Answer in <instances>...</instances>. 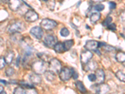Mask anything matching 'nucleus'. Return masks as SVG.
Wrapping results in <instances>:
<instances>
[{"label": "nucleus", "mask_w": 125, "mask_h": 94, "mask_svg": "<svg viewBox=\"0 0 125 94\" xmlns=\"http://www.w3.org/2000/svg\"><path fill=\"white\" fill-rule=\"evenodd\" d=\"M37 56L41 61H44V62H48V61H49V59H50L49 55L46 54V53H43H43H42V52H40V53H37Z\"/></svg>", "instance_id": "4be33fe9"}, {"label": "nucleus", "mask_w": 125, "mask_h": 94, "mask_svg": "<svg viewBox=\"0 0 125 94\" xmlns=\"http://www.w3.org/2000/svg\"><path fill=\"white\" fill-rule=\"evenodd\" d=\"M117 94L116 93H113V94Z\"/></svg>", "instance_id": "49530a36"}, {"label": "nucleus", "mask_w": 125, "mask_h": 94, "mask_svg": "<svg viewBox=\"0 0 125 94\" xmlns=\"http://www.w3.org/2000/svg\"><path fill=\"white\" fill-rule=\"evenodd\" d=\"M72 77L74 79H77L78 78V73L76 71L74 70V69H73V74H72Z\"/></svg>", "instance_id": "4c0bfd02"}, {"label": "nucleus", "mask_w": 125, "mask_h": 94, "mask_svg": "<svg viewBox=\"0 0 125 94\" xmlns=\"http://www.w3.org/2000/svg\"><path fill=\"white\" fill-rule=\"evenodd\" d=\"M123 65L125 66V62H123Z\"/></svg>", "instance_id": "a18cd8bd"}, {"label": "nucleus", "mask_w": 125, "mask_h": 94, "mask_svg": "<svg viewBox=\"0 0 125 94\" xmlns=\"http://www.w3.org/2000/svg\"><path fill=\"white\" fill-rule=\"evenodd\" d=\"M9 0H1V2H3V3H8Z\"/></svg>", "instance_id": "79ce46f5"}, {"label": "nucleus", "mask_w": 125, "mask_h": 94, "mask_svg": "<svg viewBox=\"0 0 125 94\" xmlns=\"http://www.w3.org/2000/svg\"><path fill=\"white\" fill-rule=\"evenodd\" d=\"M96 82L97 84H101V83H103L104 80H105V74L103 70L102 69H98L96 71Z\"/></svg>", "instance_id": "ddd939ff"}, {"label": "nucleus", "mask_w": 125, "mask_h": 94, "mask_svg": "<svg viewBox=\"0 0 125 94\" xmlns=\"http://www.w3.org/2000/svg\"><path fill=\"white\" fill-rule=\"evenodd\" d=\"M102 48L104 50H105L106 51H108V52H109V51H113L116 50L115 47L111 45H108L106 44H105L103 47H102Z\"/></svg>", "instance_id": "bb28decb"}, {"label": "nucleus", "mask_w": 125, "mask_h": 94, "mask_svg": "<svg viewBox=\"0 0 125 94\" xmlns=\"http://www.w3.org/2000/svg\"><path fill=\"white\" fill-rule=\"evenodd\" d=\"M119 18H120V20H121L122 22H125V10L121 13Z\"/></svg>", "instance_id": "58836bf2"}, {"label": "nucleus", "mask_w": 125, "mask_h": 94, "mask_svg": "<svg viewBox=\"0 0 125 94\" xmlns=\"http://www.w3.org/2000/svg\"><path fill=\"white\" fill-rule=\"evenodd\" d=\"M88 79H89L91 82H95L96 79V75L93 74V73H91V74H90L88 75Z\"/></svg>", "instance_id": "c9c22d12"}, {"label": "nucleus", "mask_w": 125, "mask_h": 94, "mask_svg": "<svg viewBox=\"0 0 125 94\" xmlns=\"http://www.w3.org/2000/svg\"><path fill=\"white\" fill-rule=\"evenodd\" d=\"M53 48L56 53H64L66 51L64 45H63V43H61V42H57L53 47Z\"/></svg>", "instance_id": "f3484780"}, {"label": "nucleus", "mask_w": 125, "mask_h": 94, "mask_svg": "<svg viewBox=\"0 0 125 94\" xmlns=\"http://www.w3.org/2000/svg\"><path fill=\"white\" fill-rule=\"evenodd\" d=\"M104 9V5L103 4H98L94 6V10L98 12H100Z\"/></svg>", "instance_id": "c756f323"}, {"label": "nucleus", "mask_w": 125, "mask_h": 94, "mask_svg": "<svg viewBox=\"0 0 125 94\" xmlns=\"http://www.w3.org/2000/svg\"><path fill=\"white\" fill-rule=\"evenodd\" d=\"M100 18H101V14H100V12H96L93 13L90 17V22L92 23H95L100 20Z\"/></svg>", "instance_id": "a211bd4d"}, {"label": "nucleus", "mask_w": 125, "mask_h": 94, "mask_svg": "<svg viewBox=\"0 0 125 94\" xmlns=\"http://www.w3.org/2000/svg\"><path fill=\"white\" fill-rule=\"evenodd\" d=\"M6 61L4 57H0V70L3 69L6 65Z\"/></svg>", "instance_id": "72a5a7b5"}, {"label": "nucleus", "mask_w": 125, "mask_h": 94, "mask_svg": "<svg viewBox=\"0 0 125 94\" xmlns=\"http://www.w3.org/2000/svg\"><path fill=\"white\" fill-rule=\"evenodd\" d=\"M57 24H58V23L54 20L48 18L43 19L40 23L41 28L44 29L46 30H52L56 26Z\"/></svg>", "instance_id": "20e7f679"}, {"label": "nucleus", "mask_w": 125, "mask_h": 94, "mask_svg": "<svg viewBox=\"0 0 125 94\" xmlns=\"http://www.w3.org/2000/svg\"><path fill=\"white\" fill-rule=\"evenodd\" d=\"M116 60L119 63H123L125 61V53L123 51H119L116 54Z\"/></svg>", "instance_id": "aec40b11"}, {"label": "nucleus", "mask_w": 125, "mask_h": 94, "mask_svg": "<svg viewBox=\"0 0 125 94\" xmlns=\"http://www.w3.org/2000/svg\"><path fill=\"white\" fill-rule=\"evenodd\" d=\"M38 14L33 10H29L24 14V19L28 22H34L38 20Z\"/></svg>", "instance_id": "6e6552de"}, {"label": "nucleus", "mask_w": 125, "mask_h": 94, "mask_svg": "<svg viewBox=\"0 0 125 94\" xmlns=\"http://www.w3.org/2000/svg\"><path fill=\"white\" fill-rule=\"evenodd\" d=\"M112 18L111 16H107L106 18V19L103 21V22L102 23V24L104 26H105V27H107L109 24H111V22H112Z\"/></svg>", "instance_id": "cd10ccee"}, {"label": "nucleus", "mask_w": 125, "mask_h": 94, "mask_svg": "<svg viewBox=\"0 0 125 94\" xmlns=\"http://www.w3.org/2000/svg\"><path fill=\"white\" fill-rule=\"evenodd\" d=\"M93 53H91V51L89 50H86L83 51L81 53V57H80V60L81 62L83 65L86 64L88 61H90L93 57Z\"/></svg>", "instance_id": "9d476101"}, {"label": "nucleus", "mask_w": 125, "mask_h": 94, "mask_svg": "<svg viewBox=\"0 0 125 94\" xmlns=\"http://www.w3.org/2000/svg\"><path fill=\"white\" fill-rule=\"evenodd\" d=\"M109 8L111 9V10H115V9L116 8V3L115 2H113V1L109 2Z\"/></svg>", "instance_id": "e433bc0d"}, {"label": "nucleus", "mask_w": 125, "mask_h": 94, "mask_svg": "<svg viewBox=\"0 0 125 94\" xmlns=\"http://www.w3.org/2000/svg\"><path fill=\"white\" fill-rule=\"evenodd\" d=\"M5 72H6V76H8V77H11V76H12L14 73V70L12 67H9V68H8L6 69Z\"/></svg>", "instance_id": "7c9ffc66"}, {"label": "nucleus", "mask_w": 125, "mask_h": 94, "mask_svg": "<svg viewBox=\"0 0 125 94\" xmlns=\"http://www.w3.org/2000/svg\"><path fill=\"white\" fill-rule=\"evenodd\" d=\"M13 94H26V89L21 86L16 87L13 91Z\"/></svg>", "instance_id": "393cba45"}, {"label": "nucleus", "mask_w": 125, "mask_h": 94, "mask_svg": "<svg viewBox=\"0 0 125 94\" xmlns=\"http://www.w3.org/2000/svg\"><path fill=\"white\" fill-rule=\"evenodd\" d=\"M76 85L77 88L80 90L81 93L83 94H85L86 92V89L85 87H84V84L81 82V81H77L76 82Z\"/></svg>", "instance_id": "5701e85b"}, {"label": "nucleus", "mask_w": 125, "mask_h": 94, "mask_svg": "<svg viewBox=\"0 0 125 94\" xmlns=\"http://www.w3.org/2000/svg\"><path fill=\"white\" fill-rule=\"evenodd\" d=\"M73 45H74V40H66V41L63 42V45H64L66 51L70 50L71 48V47L73 46Z\"/></svg>", "instance_id": "412c9836"}, {"label": "nucleus", "mask_w": 125, "mask_h": 94, "mask_svg": "<svg viewBox=\"0 0 125 94\" xmlns=\"http://www.w3.org/2000/svg\"><path fill=\"white\" fill-rule=\"evenodd\" d=\"M115 75L116 78H118L120 81L125 83V73H124L123 72H122L120 70H118L116 72Z\"/></svg>", "instance_id": "b1692460"}, {"label": "nucleus", "mask_w": 125, "mask_h": 94, "mask_svg": "<svg viewBox=\"0 0 125 94\" xmlns=\"http://www.w3.org/2000/svg\"><path fill=\"white\" fill-rule=\"evenodd\" d=\"M108 29L109 30H111V31H115L116 30V25L115 23H111V24H109V25L107 26Z\"/></svg>", "instance_id": "f704fd0d"}, {"label": "nucleus", "mask_w": 125, "mask_h": 94, "mask_svg": "<svg viewBox=\"0 0 125 94\" xmlns=\"http://www.w3.org/2000/svg\"><path fill=\"white\" fill-rule=\"evenodd\" d=\"M47 4L49 8L53 10L54 9V6H55V3H54V0H47Z\"/></svg>", "instance_id": "2f4dec72"}, {"label": "nucleus", "mask_w": 125, "mask_h": 94, "mask_svg": "<svg viewBox=\"0 0 125 94\" xmlns=\"http://www.w3.org/2000/svg\"><path fill=\"white\" fill-rule=\"evenodd\" d=\"M70 31L66 28H62L60 31V35L62 37H67L70 35Z\"/></svg>", "instance_id": "a878e982"}, {"label": "nucleus", "mask_w": 125, "mask_h": 94, "mask_svg": "<svg viewBox=\"0 0 125 94\" xmlns=\"http://www.w3.org/2000/svg\"><path fill=\"white\" fill-rule=\"evenodd\" d=\"M58 42L56 37L53 35H48L44 39V43L46 47L49 48L54 47L56 43Z\"/></svg>", "instance_id": "0eeeda50"}, {"label": "nucleus", "mask_w": 125, "mask_h": 94, "mask_svg": "<svg viewBox=\"0 0 125 94\" xmlns=\"http://www.w3.org/2000/svg\"><path fill=\"white\" fill-rule=\"evenodd\" d=\"M29 78L32 84H40L42 80L40 75L34 73L30 75Z\"/></svg>", "instance_id": "4468645a"}, {"label": "nucleus", "mask_w": 125, "mask_h": 94, "mask_svg": "<svg viewBox=\"0 0 125 94\" xmlns=\"http://www.w3.org/2000/svg\"><path fill=\"white\" fill-rule=\"evenodd\" d=\"M84 47L87 50L94 51L99 48V42L95 40H88L86 42Z\"/></svg>", "instance_id": "f8f14e48"}, {"label": "nucleus", "mask_w": 125, "mask_h": 94, "mask_svg": "<svg viewBox=\"0 0 125 94\" xmlns=\"http://www.w3.org/2000/svg\"><path fill=\"white\" fill-rule=\"evenodd\" d=\"M104 1V0H91V1L94 2V3H99V2H102Z\"/></svg>", "instance_id": "ea45409f"}, {"label": "nucleus", "mask_w": 125, "mask_h": 94, "mask_svg": "<svg viewBox=\"0 0 125 94\" xmlns=\"http://www.w3.org/2000/svg\"><path fill=\"white\" fill-rule=\"evenodd\" d=\"M26 94H38V92L34 88H27L26 90Z\"/></svg>", "instance_id": "473e14b6"}, {"label": "nucleus", "mask_w": 125, "mask_h": 94, "mask_svg": "<svg viewBox=\"0 0 125 94\" xmlns=\"http://www.w3.org/2000/svg\"><path fill=\"white\" fill-rule=\"evenodd\" d=\"M95 88L94 90L96 94H107L110 90V87L106 83H101L93 85Z\"/></svg>", "instance_id": "423d86ee"}, {"label": "nucleus", "mask_w": 125, "mask_h": 94, "mask_svg": "<svg viewBox=\"0 0 125 94\" xmlns=\"http://www.w3.org/2000/svg\"><path fill=\"white\" fill-rule=\"evenodd\" d=\"M49 70L53 72L55 74L59 73L62 69L60 61L56 59H51L49 61L48 64Z\"/></svg>", "instance_id": "f03ea898"}, {"label": "nucleus", "mask_w": 125, "mask_h": 94, "mask_svg": "<svg viewBox=\"0 0 125 94\" xmlns=\"http://www.w3.org/2000/svg\"><path fill=\"white\" fill-rule=\"evenodd\" d=\"M123 31H124V33H125V26H124V28H123Z\"/></svg>", "instance_id": "c03bdc74"}, {"label": "nucleus", "mask_w": 125, "mask_h": 94, "mask_svg": "<svg viewBox=\"0 0 125 94\" xmlns=\"http://www.w3.org/2000/svg\"><path fill=\"white\" fill-rule=\"evenodd\" d=\"M20 84L21 85V87H23L24 88H33V84H31V83H29L28 82H20Z\"/></svg>", "instance_id": "c85d7f7f"}, {"label": "nucleus", "mask_w": 125, "mask_h": 94, "mask_svg": "<svg viewBox=\"0 0 125 94\" xmlns=\"http://www.w3.org/2000/svg\"><path fill=\"white\" fill-rule=\"evenodd\" d=\"M4 91V88H3V86L0 85V93L1 92Z\"/></svg>", "instance_id": "a19ab883"}, {"label": "nucleus", "mask_w": 125, "mask_h": 94, "mask_svg": "<svg viewBox=\"0 0 125 94\" xmlns=\"http://www.w3.org/2000/svg\"><path fill=\"white\" fill-rule=\"evenodd\" d=\"M0 94H6V92L5 91H3L0 93Z\"/></svg>", "instance_id": "37998d69"}, {"label": "nucleus", "mask_w": 125, "mask_h": 94, "mask_svg": "<svg viewBox=\"0 0 125 94\" xmlns=\"http://www.w3.org/2000/svg\"><path fill=\"white\" fill-rule=\"evenodd\" d=\"M30 32L33 37L38 39V40L42 38L43 36V29L39 26H34V27L32 28Z\"/></svg>", "instance_id": "1a4fd4ad"}, {"label": "nucleus", "mask_w": 125, "mask_h": 94, "mask_svg": "<svg viewBox=\"0 0 125 94\" xmlns=\"http://www.w3.org/2000/svg\"><path fill=\"white\" fill-rule=\"evenodd\" d=\"M1 0H0V3H1Z\"/></svg>", "instance_id": "de8ad7c7"}, {"label": "nucleus", "mask_w": 125, "mask_h": 94, "mask_svg": "<svg viewBox=\"0 0 125 94\" xmlns=\"http://www.w3.org/2000/svg\"><path fill=\"white\" fill-rule=\"evenodd\" d=\"M44 77H45L46 79L47 80H48V81L50 82H53L55 80L56 74L54 73L53 72H52V71H50V70H48V71H46L45 72H44Z\"/></svg>", "instance_id": "6ab92c4d"}, {"label": "nucleus", "mask_w": 125, "mask_h": 94, "mask_svg": "<svg viewBox=\"0 0 125 94\" xmlns=\"http://www.w3.org/2000/svg\"><path fill=\"white\" fill-rule=\"evenodd\" d=\"M24 30V25L21 22H15L9 26L8 31L9 33L14 34L16 33H20V31Z\"/></svg>", "instance_id": "39448f33"}, {"label": "nucleus", "mask_w": 125, "mask_h": 94, "mask_svg": "<svg viewBox=\"0 0 125 94\" xmlns=\"http://www.w3.org/2000/svg\"><path fill=\"white\" fill-rule=\"evenodd\" d=\"M73 69L69 67H64L59 73V77L61 80L63 82L68 81L72 77Z\"/></svg>", "instance_id": "7ed1b4c3"}, {"label": "nucleus", "mask_w": 125, "mask_h": 94, "mask_svg": "<svg viewBox=\"0 0 125 94\" xmlns=\"http://www.w3.org/2000/svg\"><path fill=\"white\" fill-rule=\"evenodd\" d=\"M14 57V53L13 51H8L7 53L6 54L5 57H4L5 61L6 64H11L13 61V59Z\"/></svg>", "instance_id": "dca6fc26"}, {"label": "nucleus", "mask_w": 125, "mask_h": 94, "mask_svg": "<svg viewBox=\"0 0 125 94\" xmlns=\"http://www.w3.org/2000/svg\"><path fill=\"white\" fill-rule=\"evenodd\" d=\"M8 5L10 10L13 12H17L21 7L22 3L21 0H9Z\"/></svg>", "instance_id": "9b49d317"}, {"label": "nucleus", "mask_w": 125, "mask_h": 94, "mask_svg": "<svg viewBox=\"0 0 125 94\" xmlns=\"http://www.w3.org/2000/svg\"><path fill=\"white\" fill-rule=\"evenodd\" d=\"M45 63L41 60L33 62L31 65V69L33 72L39 75L44 73V72L46 71V65Z\"/></svg>", "instance_id": "f257e3e1"}, {"label": "nucleus", "mask_w": 125, "mask_h": 94, "mask_svg": "<svg viewBox=\"0 0 125 94\" xmlns=\"http://www.w3.org/2000/svg\"><path fill=\"white\" fill-rule=\"evenodd\" d=\"M84 70L85 71H90V70H94L97 68V65L96 62L94 61H90L87 63L86 64L84 65Z\"/></svg>", "instance_id": "2eb2a0df"}]
</instances>
